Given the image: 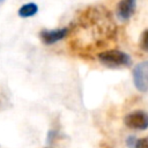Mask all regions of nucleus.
Segmentation results:
<instances>
[{
	"label": "nucleus",
	"mask_w": 148,
	"mask_h": 148,
	"mask_svg": "<svg viewBox=\"0 0 148 148\" xmlns=\"http://www.w3.org/2000/svg\"><path fill=\"white\" fill-rule=\"evenodd\" d=\"M2 1H3V0H0V2H2Z\"/></svg>",
	"instance_id": "9b49d317"
},
{
	"label": "nucleus",
	"mask_w": 148,
	"mask_h": 148,
	"mask_svg": "<svg viewBox=\"0 0 148 148\" xmlns=\"http://www.w3.org/2000/svg\"><path fill=\"white\" fill-rule=\"evenodd\" d=\"M134 148H148V136L138 139Z\"/></svg>",
	"instance_id": "1a4fd4ad"
},
{
	"label": "nucleus",
	"mask_w": 148,
	"mask_h": 148,
	"mask_svg": "<svg viewBox=\"0 0 148 148\" xmlns=\"http://www.w3.org/2000/svg\"><path fill=\"white\" fill-rule=\"evenodd\" d=\"M136 7V0H120L116 8L117 17L120 21H127L134 14Z\"/></svg>",
	"instance_id": "423d86ee"
},
{
	"label": "nucleus",
	"mask_w": 148,
	"mask_h": 148,
	"mask_svg": "<svg viewBox=\"0 0 148 148\" xmlns=\"http://www.w3.org/2000/svg\"><path fill=\"white\" fill-rule=\"evenodd\" d=\"M68 35V28H59V29H43L39 32V37L44 44L51 45L61 39H64Z\"/></svg>",
	"instance_id": "39448f33"
},
{
	"label": "nucleus",
	"mask_w": 148,
	"mask_h": 148,
	"mask_svg": "<svg viewBox=\"0 0 148 148\" xmlns=\"http://www.w3.org/2000/svg\"><path fill=\"white\" fill-rule=\"evenodd\" d=\"M133 82L141 92L148 91V61H142L133 68Z\"/></svg>",
	"instance_id": "7ed1b4c3"
},
{
	"label": "nucleus",
	"mask_w": 148,
	"mask_h": 148,
	"mask_svg": "<svg viewBox=\"0 0 148 148\" xmlns=\"http://www.w3.org/2000/svg\"><path fill=\"white\" fill-rule=\"evenodd\" d=\"M38 12V6L34 2H28V3H24L23 6H21L18 8V16L20 17H23V18H27V17H31L34 15H36Z\"/></svg>",
	"instance_id": "0eeeda50"
},
{
	"label": "nucleus",
	"mask_w": 148,
	"mask_h": 148,
	"mask_svg": "<svg viewBox=\"0 0 148 148\" xmlns=\"http://www.w3.org/2000/svg\"><path fill=\"white\" fill-rule=\"evenodd\" d=\"M136 140H138V139H135V136H133V135L128 136V138L126 139V145H127V147L134 148V147H135V143H136Z\"/></svg>",
	"instance_id": "9d476101"
},
{
	"label": "nucleus",
	"mask_w": 148,
	"mask_h": 148,
	"mask_svg": "<svg viewBox=\"0 0 148 148\" xmlns=\"http://www.w3.org/2000/svg\"><path fill=\"white\" fill-rule=\"evenodd\" d=\"M139 46L142 51L148 52V29H146L140 37V42H139Z\"/></svg>",
	"instance_id": "6e6552de"
},
{
	"label": "nucleus",
	"mask_w": 148,
	"mask_h": 148,
	"mask_svg": "<svg viewBox=\"0 0 148 148\" xmlns=\"http://www.w3.org/2000/svg\"><path fill=\"white\" fill-rule=\"evenodd\" d=\"M68 32L71 47L81 54H87L112 44L117 29L104 7H88L73 21Z\"/></svg>",
	"instance_id": "f257e3e1"
},
{
	"label": "nucleus",
	"mask_w": 148,
	"mask_h": 148,
	"mask_svg": "<svg viewBox=\"0 0 148 148\" xmlns=\"http://www.w3.org/2000/svg\"><path fill=\"white\" fill-rule=\"evenodd\" d=\"M124 123L128 128L143 131L148 128V113L142 110H135L125 116Z\"/></svg>",
	"instance_id": "20e7f679"
},
{
	"label": "nucleus",
	"mask_w": 148,
	"mask_h": 148,
	"mask_svg": "<svg viewBox=\"0 0 148 148\" xmlns=\"http://www.w3.org/2000/svg\"><path fill=\"white\" fill-rule=\"evenodd\" d=\"M102 65L109 68H118L131 65V57L119 50H105L97 54Z\"/></svg>",
	"instance_id": "f03ea898"
}]
</instances>
